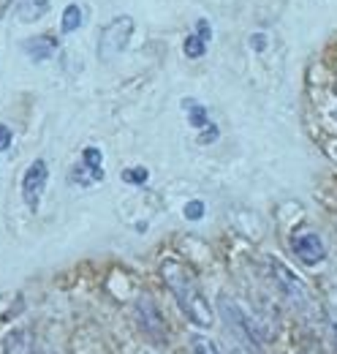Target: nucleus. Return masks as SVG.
<instances>
[{"label":"nucleus","mask_w":337,"mask_h":354,"mask_svg":"<svg viewBox=\"0 0 337 354\" xmlns=\"http://www.w3.org/2000/svg\"><path fill=\"white\" fill-rule=\"evenodd\" d=\"M161 275H164V281H166L168 292L174 295L180 310H182L196 327H212V322H215L212 308H210V303H207V297L202 295L196 278L191 275V270L182 265V262H177V259H166V262L161 265Z\"/></svg>","instance_id":"obj_1"},{"label":"nucleus","mask_w":337,"mask_h":354,"mask_svg":"<svg viewBox=\"0 0 337 354\" xmlns=\"http://www.w3.org/2000/svg\"><path fill=\"white\" fill-rule=\"evenodd\" d=\"M133 17H128V14H120V17H115L104 30H101V39H98V57L104 60V63H109V60H115L117 55H123L126 52V46L131 44V39H133Z\"/></svg>","instance_id":"obj_2"},{"label":"nucleus","mask_w":337,"mask_h":354,"mask_svg":"<svg viewBox=\"0 0 337 354\" xmlns=\"http://www.w3.org/2000/svg\"><path fill=\"white\" fill-rule=\"evenodd\" d=\"M269 267H272V275H275V283L280 286V292H283V297L294 306L296 310H307L313 306V300H310V292H307V286L296 278L294 272L289 270V267L283 265V262H278V259H269Z\"/></svg>","instance_id":"obj_3"},{"label":"nucleus","mask_w":337,"mask_h":354,"mask_svg":"<svg viewBox=\"0 0 337 354\" xmlns=\"http://www.w3.org/2000/svg\"><path fill=\"white\" fill-rule=\"evenodd\" d=\"M46 180H49V169H46V161H44V158L33 161V164L25 169V175H22V199H25V205H28L33 213H36L39 205H41Z\"/></svg>","instance_id":"obj_4"},{"label":"nucleus","mask_w":337,"mask_h":354,"mask_svg":"<svg viewBox=\"0 0 337 354\" xmlns=\"http://www.w3.org/2000/svg\"><path fill=\"white\" fill-rule=\"evenodd\" d=\"M136 316H139V324L147 335H153L155 341H166V327H164V316L161 310L155 308V303L150 297H142L139 306H136Z\"/></svg>","instance_id":"obj_5"},{"label":"nucleus","mask_w":337,"mask_h":354,"mask_svg":"<svg viewBox=\"0 0 337 354\" xmlns=\"http://www.w3.org/2000/svg\"><path fill=\"white\" fill-rule=\"evenodd\" d=\"M291 248L294 254L305 262V265H318L324 257H327V248L321 243V237L316 232H302L291 240Z\"/></svg>","instance_id":"obj_6"},{"label":"nucleus","mask_w":337,"mask_h":354,"mask_svg":"<svg viewBox=\"0 0 337 354\" xmlns=\"http://www.w3.org/2000/svg\"><path fill=\"white\" fill-rule=\"evenodd\" d=\"M11 3H14V11H17V19L25 22V25L39 22L49 11V0H11Z\"/></svg>","instance_id":"obj_7"},{"label":"nucleus","mask_w":337,"mask_h":354,"mask_svg":"<svg viewBox=\"0 0 337 354\" xmlns=\"http://www.w3.org/2000/svg\"><path fill=\"white\" fill-rule=\"evenodd\" d=\"M22 49L28 52V57L33 60V63H44V60H49L55 52H57V41L52 39V36H33V39H28Z\"/></svg>","instance_id":"obj_8"},{"label":"nucleus","mask_w":337,"mask_h":354,"mask_svg":"<svg viewBox=\"0 0 337 354\" xmlns=\"http://www.w3.org/2000/svg\"><path fill=\"white\" fill-rule=\"evenodd\" d=\"M185 109H188V120H191V126L193 129H207L210 126V115H207V109L202 106V104H196V101H185Z\"/></svg>","instance_id":"obj_9"},{"label":"nucleus","mask_w":337,"mask_h":354,"mask_svg":"<svg viewBox=\"0 0 337 354\" xmlns=\"http://www.w3.org/2000/svg\"><path fill=\"white\" fill-rule=\"evenodd\" d=\"M79 25H82V8H79L77 3L66 6V11H63V22H60L63 33H74V30H79Z\"/></svg>","instance_id":"obj_10"},{"label":"nucleus","mask_w":337,"mask_h":354,"mask_svg":"<svg viewBox=\"0 0 337 354\" xmlns=\"http://www.w3.org/2000/svg\"><path fill=\"white\" fill-rule=\"evenodd\" d=\"M82 164L90 169V172H95L98 177H104V153L98 150V147H84V153H82Z\"/></svg>","instance_id":"obj_11"},{"label":"nucleus","mask_w":337,"mask_h":354,"mask_svg":"<svg viewBox=\"0 0 337 354\" xmlns=\"http://www.w3.org/2000/svg\"><path fill=\"white\" fill-rule=\"evenodd\" d=\"M182 49H185V55H188L191 60H196V57H204V55H207V41H204V39H199V36L193 33V36H188V39H185Z\"/></svg>","instance_id":"obj_12"},{"label":"nucleus","mask_w":337,"mask_h":354,"mask_svg":"<svg viewBox=\"0 0 337 354\" xmlns=\"http://www.w3.org/2000/svg\"><path fill=\"white\" fill-rule=\"evenodd\" d=\"M191 346H193V354H220L218 352V346L212 344L210 338H204V335H193Z\"/></svg>","instance_id":"obj_13"},{"label":"nucleus","mask_w":337,"mask_h":354,"mask_svg":"<svg viewBox=\"0 0 337 354\" xmlns=\"http://www.w3.org/2000/svg\"><path fill=\"white\" fill-rule=\"evenodd\" d=\"M202 216H204V202L193 199V202L185 205V218H188V221H199Z\"/></svg>","instance_id":"obj_14"},{"label":"nucleus","mask_w":337,"mask_h":354,"mask_svg":"<svg viewBox=\"0 0 337 354\" xmlns=\"http://www.w3.org/2000/svg\"><path fill=\"white\" fill-rule=\"evenodd\" d=\"M123 180H126V183H136V185H139V183H147V169H126V172H123Z\"/></svg>","instance_id":"obj_15"},{"label":"nucleus","mask_w":337,"mask_h":354,"mask_svg":"<svg viewBox=\"0 0 337 354\" xmlns=\"http://www.w3.org/2000/svg\"><path fill=\"white\" fill-rule=\"evenodd\" d=\"M196 36L204 39V41H210L212 39V25L207 22V19H199V22H196Z\"/></svg>","instance_id":"obj_16"},{"label":"nucleus","mask_w":337,"mask_h":354,"mask_svg":"<svg viewBox=\"0 0 337 354\" xmlns=\"http://www.w3.org/2000/svg\"><path fill=\"white\" fill-rule=\"evenodd\" d=\"M8 147H11V129L0 126V153H6Z\"/></svg>","instance_id":"obj_17"},{"label":"nucleus","mask_w":337,"mask_h":354,"mask_svg":"<svg viewBox=\"0 0 337 354\" xmlns=\"http://www.w3.org/2000/svg\"><path fill=\"white\" fill-rule=\"evenodd\" d=\"M251 44H253V49H256V52H261V49L267 46V39H264L261 33H256V36L251 39Z\"/></svg>","instance_id":"obj_18"},{"label":"nucleus","mask_w":337,"mask_h":354,"mask_svg":"<svg viewBox=\"0 0 337 354\" xmlns=\"http://www.w3.org/2000/svg\"><path fill=\"white\" fill-rule=\"evenodd\" d=\"M218 136V129L215 126H207V133H202V142H212Z\"/></svg>","instance_id":"obj_19"},{"label":"nucleus","mask_w":337,"mask_h":354,"mask_svg":"<svg viewBox=\"0 0 337 354\" xmlns=\"http://www.w3.org/2000/svg\"><path fill=\"white\" fill-rule=\"evenodd\" d=\"M8 6H11V0H0V19H3V14H6Z\"/></svg>","instance_id":"obj_20"},{"label":"nucleus","mask_w":337,"mask_h":354,"mask_svg":"<svg viewBox=\"0 0 337 354\" xmlns=\"http://www.w3.org/2000/svg\"><path fill=\"white\" fill-rule=\"evenodd\" d=\"M329 333H332V338H335V346H337V322H329Z\"/></svg>","instance_id":"obj_21"}]
</instances>
